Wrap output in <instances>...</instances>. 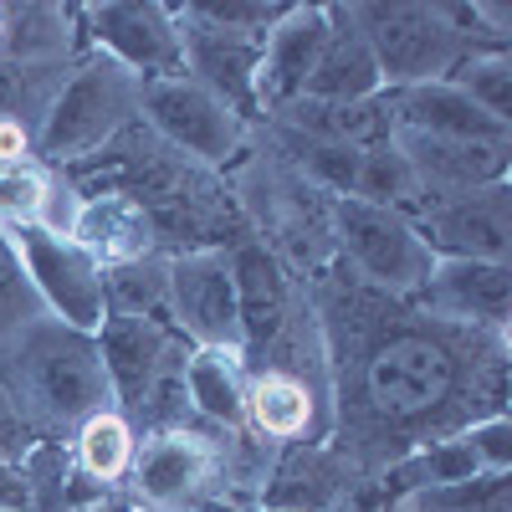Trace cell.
I'll return each mask as SVG.
<instances>
[{"instance_id":"2e32d148","label":"cell","mask_w":512,"mask_h":512,"mask_svg":"<svg viewBox=\"0 0 512 512\" xmlns=\"http://www.w3.org/2000/svg\"><path fill=\"white\" fill-rule=\"evenodd\" d=\"M216 446H210L205 436L195 431H159L144 441V451H134V487L164 507V512H175L180 502H190L210 477H216Z\"/></svg>"},{"instance_id":"5bb4252c","label":"cell","mask_w":512,"mask_h":512,"mask_svg":"<svg viewBox=\"0 0 512 512\" xmlns=\"http://www.w3.org/2000/svg\"><path fill=\"white\" fill-rule=\"evenodd\" d=\"M231 282H236L241 354H272L287 338V328H292V297H287L282 262L262 241H246L231 256Z\"/></svg>"},{"instance_id":"f1b7e54d","label":"cell","mask_w":512,"mask_h":512,"mask_svg":"<svg viewBox=\"0 0 512 512\" xmlns=\"http://www.w3.org/2000/svg\"><path fill=\"white\" fill-rule=\"evenodd\" d=\"M354 200H369V205H384V210H420V185H415V169L405 164V154L395 149V134L364 149L359 159V185H354Z\"/></svg>"},{"instance_id":"1f68e13d","label":"cell","mask_w":512,"mask_h":512,"mask_svg":"<svg viewBox=\"0 0 512 512\" xmlns=\"http://www.w3.org/2000/svg\"><path fill=\"white\" fill-rule=\"evenodd\" d=\"M441 82L461 88L466 98H472L482 113H492L497 123L512 118V62H507L502 52H492V57H472V62H456Z\"/></svg>"},{"instance_id":"8d00e7d4","label":"cell","mask_w":512,"mask_h":512,"mask_svg":"<svg viewBox=\"0 0 512 512\" xmlns=\"http://www.w3.org/2000/svg\"><path fill=\"white\" fill-rule=\"evenodd\" d=\"M466 441L477 446L487 472H512V420L507 415H492V420H477L466 425Z\"/></svg>"},{"instance_id":"9a60e30c","label":"cell","mask_w":512,"mask_h":512,"mask_svg":"<svg viewBox=\"0 0 512 512\" xmlns=\"http://www.w3.org/2000/svg\"><path fill=\"white\" fill-rule=\"evenodd\" d=\"M410 303L436 318L502 328L512 313V272L507 262H436Z\"/></svg>"},{"instance_id":"d6986e66","label":"cell","mask_w":512,"mask_h":512,"mask_svg":"<svg viewBox=\"0 0 512 512\" xmlns=\"http://www.w3.org/2000/svg\"><path fill=\"white\" fill-rule=\"evenodd\" d=\"M384 93L379 82V67H374V52L354 21L349 6H333L328 11V41L318 52V67L308 77L303 98H318V103H369Z\"/></svg>"},{"instance_id":"e0dca14e","label":"cell","mask_w":512,"mask_h":512,"mask_svg":"<svg viewBox=\"0 0 512 512\" xmlns=\"http://www.w3.org/2000/svg\"><path fill=\"white\" fill-rule=\"evenodd\" d=\"M395 128L431 139H456V144H507V123L482 113L472 98L451 82H420V88H395L390 93Z\"/></svg>"},{"instance_id":"ffe728a7","label":"cell","mask_w":512,"mask_h":512,"mask_svg":"<svg viewBox=\"0 0 512 512\" xmlns=\"http://www.w3.org/2000/svg\"><path fill=\"white\" fill-rule=\"evenodd\" d=\"M354 477L344 451L318 441H292V451L277 461V472L262 492V512H333Z\"/></svg>"},{"instance_id":"83f0119b","label":"cell","mask_w":512,"mask_h":512,"mask_svg":"<svg viewBox=\"0 0 512 512\" xmlns=\"http://www.w3.org/2000/svg\"><path fill=\"white\" fill-rule=\"evenodd\" d=\"M0 52L6 62H52L57 52H67V16L57 6L0 11Z\"/></svg>"},{"instance_id":"d4e9b609","label":"cell","mask_w":512,"mask_h":512,"mask_svg":"<svg viewBox=\"0 0 512 512\" xmlns=\"http://www.w3.org/2000/svg\"><path fill=\"white\" fill-rule=\"evenodd\" d=\"M487 472L477 446L461 436H446V441H431V446H420L410 456H400L395 466H384V497L400 502L410 492H425V487H446V482H466V477H477Z\"/></svg>"},{"instance_id":"f35d334b","label":"cell","mask_w":512,"mask_h":512,"mask_svg":"<svg viewBox=\"0 0 512 512\" xmlns=\"http://www.w3.org/2000/svg\"><path fill=\"white\" fill-rule=\"evenodd\" d=\"M31 134H26V123H11V118H0V164H21Z\"/></svg>"},{"instance_id":"6da1fadb","label":"cell","mask_w":512,"mask_h":512,"mask_svg":"<svg viewBox=\"0 0 512 512\" xmlns=\"http://www.w3.org/2000/svg\"><path fill=\"white\" fill-rule=\"evenodd\" d=\"M313 297L338 395L328 425H338L349 466H395L466 425L507 415L502 328L436 318L354 272H318Z\"/></svg>"},{"instance_id":"277c9868","label":"cell","mask_w":512,"mask_h":512,"mask_svg":"<svg viewBox=\"0 0 512 512\" xmlns=\"http://www.w3.org/2000/svg\"><path fill=\"white\" fill-rule=\"evenodd\" d=\"M333 236L344 246V256L354 262L359 282L379 287V292H395V297H415L431 277L436 256L431 246L420 241L415 221L400 216V210H384L369 200L344 195L333 205Z\"/></svg>"},{"instance_id":"603a6c76","label":"cell","mask_w":512,"mask_h":512,"mask_svg":"<svg viewBox=\"0 0 512 512\" xmlns=\"http://www.w3.org/2000/svg\"><path fill=\"white\" fill-rule=\"evenodd\" d=\"M287 128L297 139L313 144H349V149H374L395 134V113L390 93H379L369 103H318V98H297L282 108Z\"/></svg>"},{"instance_id":"ba28073f","label":"cell","mask_w":512,"mask_h":512,"mask_svg":"<svg viewBox=\"0 0 512 512\" xmlns=\"http://www.w3.org/2000/svg\"><path fill=\"white\" fill-rule=\"evenodd\" d=\"M436 262H507L512 251V190L507 180L482 185L461 200L431 205L415 221Z\"/></svg>"},{"instance_id":"f546056e","label":"cell","mask_w":512,"mask_h":512,"mask_svg":"<svg viewBox=\"0 0 512 512\" xmlns=\"http://www.w3.org/2000/svg\"><path fill=\"white\" fill-rule=\"evenodd\" d=\"M400 512H512V472H477L466 482L425 487L395 502Z\"/></svg>"},{"instance_id":"7402d4cb","label":"cell","mask_w":512,"mask_h":512,"mask_svg":"<svg viewBox=\"0 0 512 512\" xmlns=\"http://www.w3.org/2000/svg\"><path fill=\"white\" fill-rule=\"evenodd\" d=\"M241 420H251V431L267 436V441H303V436L313 441L318 431H328L323 400L308 390V379L292 374V369L256 374L246 384V415Z\"/></svg>"},{"instance_id":"9c48e42d","label":"cell","mask_w":512,"mask_h":512,"mask_svg":"<svg viewBox=\"0 0 512 512\" xmlns=\"http://www.w3.org/2000/svg\"><path fill=\"white\" fill-rule=\"evenodd\" d=\"M93 338H98V359L108 374V395L128 415L144 405V395L159 384L164 369H175L190 354L175 323H159V318H103Z\"/></svg>"},{"instance_id":"836d02e7","label":"cell","mask_w":512,"mask_h":512,"mask_svg":"<svg viewBox=\"0 0 512 512\" xmlns=\"http://www.w3.org/2000/svg\"><path fill=\"white\" fill-rule=\"evenodd\" d=\"M41 200H47V180L31 164H0V226H36Z\"/></svg>"},{"instance_id":"ab89813d","label":"cell","mask_w":512,"mask_h":512,"mask_svg":"<svg viewBox=\"0 0 512 512\" xmlns=\"http://www.w3.org/2000/svg\"><path fill=\"white\" fill-rule=\"evenodd\" d=\"M82 512H128L123 502H98V507H82Z\"/></svg>"},{"instance_id":"8992f818","label":"cell","mask_w":512,"mask_h":512,"mask_svg":"<svg viewBox=\"0 0 512 512\" xmlns=\"http://www.w3.org/2000/svg\"><path fill=\"white\" fill-rule=\"evenodd\" d=\"M21 267L41 297V308H52L57 323L77 328V333H98L108 308H103V267L93 262L88 251L67 236H52L41 226H21L11 231Z\"/></svg>"},{"instance_id":"8fae6325","label":"cell","mask_w":512,"mask_h":512,"mask_svg":"<svg viewBox=\"0 0 512 512\" xmlns=\"http://www.w3.org/2000/svg\"><path fill=\"white\" fill-rule=\"evenodd\" d=\"M139 108L149 113V123L169 144L195 154V159H226L241 144V118L221 98H210L205 88H195L190 77L144 82Z\"/></svg>"},{"instance_id":"74e56055","label":"cell","mask_w":512,"mask_h":512,"mask_svg":"<svg viewBox=\"0 0 512 512\" xmlns=\"http://www.w3.org/2000/svg\"><path fill=\"white\" fill-rule=\"evenodd\" d=\"M26 451H31V431H26L21 410L11 405V395L0 390V461H21Z\"/></svg>"},{"instance_id":"d590c367","label":"cell","mask_w":512,"mask_h":512,"mask_svg":"<svg viewBox=\"0 0 512 512\" xmlns=\"http://www.w3.org/2000/svg\"><path fill=\"white\" fill-rule=\"evenodd\" d=\"M200 21L210 26H221V31H236V36H256V41H267L262 31L277 26L292 6H246V0H226V6H190Z\"/></svg>"},{"instance_id":"52a82bcc","label":"cell","mask_w":512,"mask_h":512,"mask_svg":"<svg viewBox=\"0 0 512 512\" xmlns=\"http://www.w3.org/2000/svg\"><path fill=\"white\" fill-rule=\"evenodd\" d=\"M169 318L175 333L195 349H241L236 328V282L231 256L221 251H190L169 262Z\"/></svg>"},{"instance_id":"ac0fdd59","label":"cell","mask_w":512,"mask_h":512,"mask_svg":"<svg viewBox=\"0 0 512 512\" xmlns=\"http://www.w3.org/2000/svg\"><path fill=\"white\" fill-rule=\"evenodd\" d=\"M328 41V11L292 6L277 26L272 41H262V67H256V98H267L277 108L297 103L308 88V77L318 67V52Z\"/></svg>"},{"instance_id":"4316f807","label":"cell","mask_w":512,"mask_h":512,"mask_svg":"<svg viewBox=\"0 0 512 512\" xmlns=\"http://www.w3.org/2000/svg\"><path fill=\"white\" fill-rule=\"evenodd\" d=\"M134 451H139V441H134V425H128V415H118V410H98L93 420H82L77 425V472H88L93 482H118L128 466H134Z\"/></svg>"},{"instance_id":"4dcf8cb0","label":"cell","mask_w":512,"mask_h":512,"mask_svg":"<svg viewBox=\"0 0 512 512\" xmlns=\"http://www.w3.org/2000/svg\"><path fill=\"white\" fill-rule=\"evenodd\" d=\"M57 93H62V77H52V62H6L0 57V118H11V123H21V113L47 118Z\"/></svg>"},{"instance_id":"cb8c5ba5","label":"cell","mask_w":512,"mask_h":512,"mask_svg":"<svg viewBox=\"0 0 512 512\" xmlns=\"http://www.w3.org/2000/svg\"><path fill=\"white\" fill-rule=\"evenodd\" d=\"M185 395H190V410H200L205 420L241 425V415H246L241 349H190V359H185Z\"/></svg>"},{"instance_id":"3957f363","label":"cell","mask_w":512,"mask_h":512,"mask_svg":"<svg viewBox=\"0 0 512 512\" xmlns=\"http://www.w3.org/2000/svg\"><path fill=\"white\" fill-rule=\"evenodd\" d=\"M144 98V82L118 67L113 57H98V62H82L62 93L52 98L47 118H41V134H36V149L47 159H77V154H93L103 144H113V134L128 128V113L139 108Z\"/></svg>"},{"instance_id":"7c38bea8","label":"cell","mask_w":512,"mask_h":512,"mask_svg":"<svg viewBox=\"0 0 512 512\" xmlns=\"http://www.w3.org/2000/svg\"><path fill=\"white\" fill-rule=\"evenodd\" d=\"M175 21H180L185 67L195 72L190 82H195V88H205L210 98H221L236 118H246L256 108V67H262V41L221 31V26L200 21L195 11H185Z\"/></svg>"},{"instance_id":"4fadbf2b","label":"cell","mask_w":512,"mask_h":512,"mask_svg":"<svg viewBox=\"0 0 512 512\" xmlns=\"http://www.w3.org/2000/svg\"><path fill=\"white\" fill-rule=\"evenodd\" d=\"M395 149L415 169L420 195H431L436 205L507 180V144H456V139H431V134L395 128Z\"/></svg>"},{"instance_id":"7a4b0ae2","label":"cell","mask_w":512,"mask_h":512,"mask_svg":"<svg viewBox=\"0 0 512 512\" xmlns=\"http://www.w3.org/2000/svg\"><path fill=\"white\" fill-rule=\"evenodd\" d=\"M0 390L21 410L26 431H41V441H57V431L93 420L113 400L98 338L57 318H36L11 338L6 364H0Z\"/></svg>"},{"instance_id":"30bf717a","label":"cell","mask_w":512,"mask_h":512,"mask_svg":"<svg viewBox=\"0 0 512 512\" xmlns=\"http://www.w3.org/2000/svg\"><path fill=\"white\" fill-rule=\"evenodd\" d=\"M93 41L108 47V57L128 72H144L154 82L185 77V52H180V21L164 6H139V0H113V6L88 11Z\"/></svg>"},{"instance_id":"60d3db41","label":"cell","mask_w":512,"mask_h":512,"mask_svg":"<svg viewBox=\"0 0 512 512\" xmlns=\"http://www.w3.org/2000/svg\"><path fill=\"white\" fill-rule=\"evenodd\" d=\"M349 512H369V507H364V502H354V507H349Z\"/></svg>"},{"instance_id":"484cf974","label":"cell","mask_w":512,"mask_h":512,"mask_svg":"<svg viewBox=\"0 0 512 512\" xmlns=\"http://www.w3.org/2000/svg\"><path fill=\"white\" fill-rule=\"evenodd\" d=\"M164 303H169V262H159V256L103 267V308H108V318H159Z\"/></svg>"},{"instance_id":"44dd1931","label":"cell","mask_w":512,"mask_h":512,"mask_svg":"<svg viewBox=\"0 0 512 512\" xmlns=\"http://www.w3.org/2000/svg\"><path fill=\"white\" fill-rule=\"evenodd\" d=\"M67 241H77L98 267L139 262V256H154V216L134 195L108 190V195H93L77 205V221H72Z\"/></svg>"},{"instance_id":"b9f144b4","label":"cell","mask_w":512,"mask_h":512,"mask_svg":"<svg viewBox=\"0 0 512 512\" xmlns=\"http://www.w3.org/2000/svg\"><path fill=\"white\" fill-rule=\"evenodd\" d=\"M144 512H164V507H144Z\"/></svg>"},{"instance_id":"d6a6232c","label":"cell","mask_w":512,"mask_h":512,"mask_svg":"<svg viewBox=\"0 0 512 512\" xmlns=\"http://www.w3.org/2000/svg\"><path fill=\"white\" fill-rule=\"evenodd\" d=\"M36 318H47V308H41V297L21 267V251H16L11 231L0 226V338H16Z\"/></svg>"},{"instance_id":"e575fe53","label":"cell","mask_w":512,"mask_h":512,"mask_svg":"<svg viewBox=\"0 0 512 512\" xmlns=\"http://www.w3.org/2000/svg\"><path fill=\"white\" fill-rule=\"evenodd\" d=\"M297 144H303V164H308V175H313L318 185L338 190V200L354 195L364 149H349V144H313V139H297Z\"/></svg>"},{"instance_id":"5b68a950","label":"cell","mask_w":512,"mask_h":512,"mask_svg":"<svg viewBox=\"0 0 512 512\" xmlns=\"http://www.w3.org/2000/svg\"><path fill=\"white\" fill-rule=\"evenodd\" d=\"M369 52H374V67H379V82L395 88H420V82H441L456 62H461V36L446 26L441 6H349Z\"/></svg>"}]
</instances>
